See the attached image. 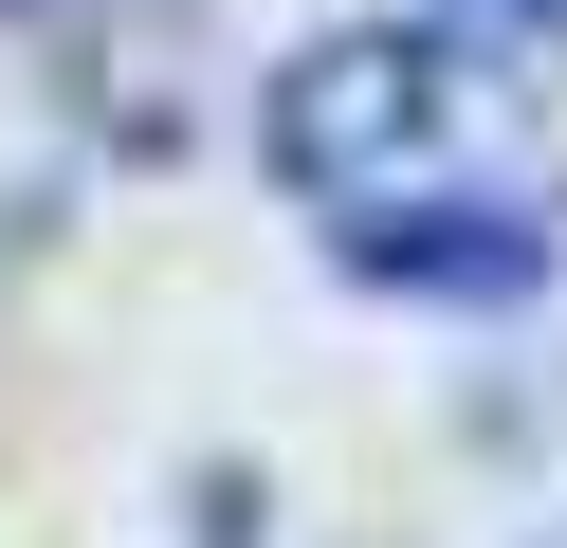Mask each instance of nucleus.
Instances as JSON below:
<instances>
[{
    "label": "nucleus",
    "instance_id": "obj_1",
    "mask_svg": "<svg viewBox=\"0 0 567 548\" xmlns=\"http://www.w3.org/2000/svg\"><path fill=\"white\" fill-rule=\"evenodd\" d=\"M275 183L311 201V238L384 292H549L567 275V201L530 183V128L457 37L348 19L275 73Z\"/></svg>",
    "mask_w": 567,
    "mask_h": 548
},
{
    "label": "nucleus",
    "instance_id": "obj_2",
    "mask_svg": "<svg viewBox=\"0 0 567 548\" xmlns=\"http://www.w3.org/2000/svg\"><path fill=\"white\" fill-rule=\"evenodd\" d=\"M494 19H530V37H567V0H494Z\"/></svg>",
    "mask_w": 567,
    "mask_h": 548
}]
</instances>
